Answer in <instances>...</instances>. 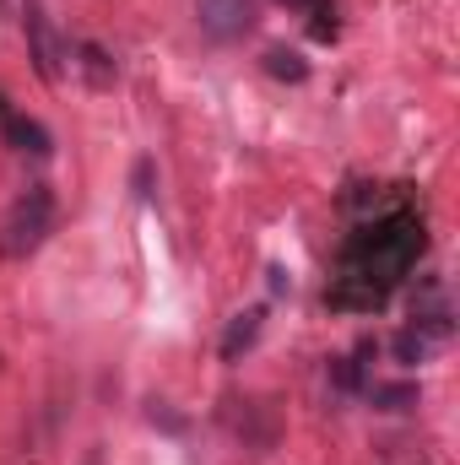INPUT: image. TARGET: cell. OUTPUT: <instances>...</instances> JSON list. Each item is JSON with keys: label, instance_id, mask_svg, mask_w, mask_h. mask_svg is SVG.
Returning a JSON list of instances; mask_svg holds the SVG:
<instances>
[{"label": "cell", "instance_id": "1", "mask_svg": "<svg viewBox=\"0 0 460 465\" xmlns=\"http://www.w3.org/2000/svg\"><path fill=\"white\" fill-rule=\"evenodd\" d=\"M423 254V223L412 212H385L374 223L346 238L342 260H336V276H331V309L342 314H374L395 287L401 276L417 265Z\"/></svg>", "mask_w": 460, "mask_h": 465}, {"label": "cell", "instance_id": "2", "mask_svg": "<svg viewBox=\"0 0 460 465\" xmlns=\"http://www.w3.org/2000/svg\"><path fill=\"white\" fill-rule=\"evenodd\" d=\"M49 232H55V195H49L44 184H33V190L16 195L11 212L0 217V254H5V260H27Z\"/></svg>", "mask_w": 460, "mask_h": 465}, {"label": "cell", "instance_id": "3", "mask_svg": "<svg viewBox=\"0 0 460 465\" xmlns=\"http://www.w3.org/2000/svg\"><path fill=\"white\" fill-rule=\"evenodd\" d=\"M195 16L217 44H233L255 27V0H195Z\"/></svg>", "mask_w": 460, "mask_h": 465}, {"label": "cell", "instance_id": "4", "mask_svg": "<svg viewBox=\"0 0 460 465\" xmlns=\"http://www.w3.org/2000/svg\"><path fill=\"white\" fill-rule=\"evenodd\" d=\"M22 27H27L38 76H44V82H60V44H55V27H49V16H44V0H22Z\"/></svg>", "mask_w": 460, "mask_h": 465}, {"label": "cell", "instance_id": "5", "mask_svg": "<svg viewBox=\"0 0 460 465\" xmlns=\"http://www.w3.org/2000/svg\"><path fill=\"white\" fill-rule=\"evenodd\" d=\"M0 130H5V141H11L16 152H33V157H49V152H55V135H49L38 119L11 114V104H5V98H0Z\"/></svg>", "mask_w": 460, "mask_h": 465}, {"label": "cell", "instance_id": "6", "mask_svg": "<svg viewBox=\"0 0 460 465\" xmlns=\"http://www.w3.org/2000/svg\"><path fill=\"white\" fill-rule=\"evenodd\" d=\"M255 336H260V314H238V320H233V331L223 336V357H228V362H238V351L249 347Z\"/></svg>", "mask_w": 460, "mask_h": 465}, {"label": "cell", "instance_id": "7", "mask_svg": "<svg viewBox=\"0 0 460 465\" xmlns=\"http://www.w3.org/2000/svg\"><path fill=\"white\" fill-rule=\"evenodd\" d=\"M82 71H87V76H93V82H98V87H109V82H115V71H109V65H104V54H98V49H93V44H82Z\"/></svg>", "mask_w": 460, "mask_h": 465}, {"label": "cell", "instance_id": "8", "mask_svg": "<svg viewBox=\"0 0 460 465\" xmlns=\"http://www.w3.org/2000/svg\"><path fill=\"white\" fill-rule=\"evenodd\" d=\"M265 60H271V71H276V76H293V82H304V60H298V54H287V49H271Z\"/></svg>", "mask_w": 460, "mask_h": 465}]
</instances>
